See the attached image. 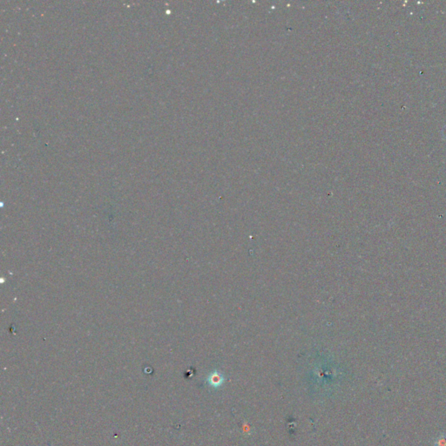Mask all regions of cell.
Segmentation results:
<instances>
[{"instance_id":"1","label":"cell","mask_w":446,"mask_h":446,"mask_svg":"<svg viewBox=\"0 0 446 446\" xmlns=\"http://www.w3.org/2000/svg\"><path fill=\"white\" fill-rule=\"evenodd\" d=\"M224 376H223L222 374L217 372V371H215V372H213L212 374H210V376L207 379L208 384H209L211 387L216 388H216L221 387L222 384L224 383Z\"/></svg>"}]
</instances>
